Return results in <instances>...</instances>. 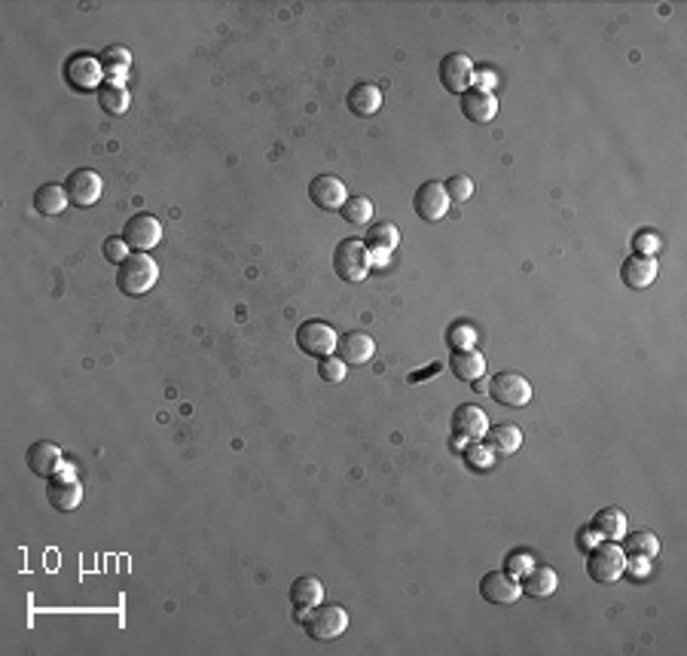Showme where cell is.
<instances>
[{
    "instance_id": "cell-1",
    "label": "cell",
    "mask_w": 687,
    "mask_h": 656,
    "mask_svg": "<svg viewBox=\"0 0 687 656\" xmlns=\"http://www.w3.org/2000/svg\"><path fill=\"white\" fill-rule=\"evenodd\" d=\"M156 282H159V262H156L150 253H128V260L119 266L117 272V287L119 293L126 296H144L147 291H153Z\"/></svg>"
},
{
    "instance_id": "cell-2",
    "label": "cell",
    "mask_w": 687,
    "mask_h": 656,
    "mask_svg": "<svg viewBox=\"0 0 687 656\" xmlns=\"http://www.w3.org/2000/svg\"><path fill=\"white\" fill-rule=\"evenodd\" d=\"M300 623L306 629V635L315 638V641H333V638L345 635V629H349V610L321 601V605L302 614Z\"/></svg>"
},
{
    "instance_id": "cell-3",
    "label": "cell",
    "mask_w": 687,
    "mask_h": 656,
    "mask_svg": "<svg viewBox=\"0 0 687 656\" xmlns=\"http://www.w3.org/2000/svg\"><path fill=\"white\" fill-rule=\"evenodd\" d=\"M587 574L596 583H614L626 574V553L617 540H602L587 549Z\"/></svg>"
},
{
    "instance_id": "cell-4",
    "label": "cell",
    "mask_w": 687,
    "mask_h": 656,
    "mask_svg": "<svg viewBox=\"0 0 687 656\" xmlns=\"http://www.w3.org/2000/svg\"><path fill=\"white\" fill-rule=\"evenodd\" d=\"M333 272L343 282L358 284L370 275V251L361 239H343L333 251Z\"/></svg>"
},
{
    "instance_id": "cell-5",
    "label": "cell",
    "mask_w": 687,
    "mask_h": 656,
    "mask_svg": "<svg viewBox=\"0 0 687 656\" xmlns=\"http://www.w3.org/2000/svg\"><path fill=\"white\" fill-rule=\"evenodd\" d=\"M489 397L495 404L501 406H510V409H519V406H528L532 404V382L526 379L523 373H495L492 382H489Z\"/></svg>"
},
{
    "instance_id": "cell-6",
    "label": "cell",
    "mask_w": 687,
    "mask_h": 656,
    "mask_svg": "<svg viewBox=\"0 0 687 656\" xmlns=\"http://www.w3.org/2000/svg\"><path fill=\"white\" fill-rule=\"evenodd\" d=\"M339 333L327 321H306L297 327V348L309 357H330L336 352Z\"/></svg>"
},
{
    "instance_id": "cell-7",
    "label": "cell",
    "mask_w": 687,
    "mask_h": 656,
    "mask_svg": "<svg viewBox=\"0 0 687 656\" xmlns=\"http://www.w3.org/2000/svg\"><path fill=\"white\" fill-rule=\"evenodd\" d=\"M46 497H49V504L56 507V510H62V513L77 510V507L83 504V483H80V477H77L71 467H62L56 477H49Z\"/></svg>"
},
{
    "instance_id": "cell-8",
    "label": "cell",
    "mask_w": 687,
    "mask_h": 656,
    "mask_svg": "<svg viewBox=\"0 0 687 656\" xmlns=\"http://www.w3.org/2000/svg\"><path fill=\"white\" fill-rule=\"evenodd\" d=\"M474 61L467 52H449L446 58L440 61V83L446 86V92L452 95H465L474 89Z\"/></svg>"
},
{
    "instance_id": "cell-9",
    "label": "cell",
    "mask_w": 687,
    "mask_h": 656,
    "mask_svg": "<svg viewBox=\"0 0 687 656\" xmlns=\"http://www.w3.org/2000/svg\"><path fill=\"white\" fill-rule=\"evenodd\" d=\"M65 80L74 86V89H101L104 86V67L98 56H89V52H77L65 61Z\"/></svg>"
},
{
    "instance_id": "cell-10",
    "label": "cell",
    "mask_w": 687,
    "mask_h": 656,
    "mask_svg": "<svg viewBox=\"0 0 687 656\" xmlns=\"http://www.w3.org/2000/svg\"><path fill=\"white\" fill-rule=\"evenodd\" d=\"M123 239L132 251L138 253H150L156 244L162 241V223L156 220L153 214H135L128 217L126 226H123Z\"/></svg>"
},
{
    "instance_id": "cell-11",
    "label": "cell",
    "mask_w": 687,
    "mask_h": 656,
    "mask_svg": "<svg viewBox=\"0 0 687 656\" xmlns=\"http://www.w3.org/2000/svg\"><path fill=\"white\" fill-rule=\"evenodd\" d=\"M101 190H104L101 174L92 169H77L67 174V180H65L67 199H71V205H77V208H92L101 199Z\"/></svg>"
},
{
    "instance_id": "cell-12",
    "label": "cell",
    "mask_w": 687,
    "mask_h": 656,
    "mask_svg": "<svg viewBox=\"0 0 687 656\" xmlns=\"http://www.w3.org/2000/svg\"><path fill=\"white\" fill-rule=\"evenodd\" d=\"M413 208L415 214L422 217V220L428 223H437L446 217L449 211V196H446V187H443L440 180H425L419 190H415L413 196Z\"/></svg>"
},
{
    "instance_id": "cell-13",
    "label": "cell",
    "mask_w": 687,
    "mask_h": 656,
    "mask_svg": "<svg viewBox=\"0 0 687 656\" xmlns=\"http://www.w3.org/2000/svg\"><path fill=\"white\" fill-rule=\"evenodd\" d=\"M480 596L489 605H517L519 596H523V583L508 571H489L480 580Z\"/></svg>"
},
{
    "instance_id": "cell-14",
    "label": "cell",
    "mask_w": 687,
    "mask_h": 656,
    "mask_svg": "<svg viewBox=\"0 0 687 656\" xmlns=\"http://www.w3.org/2000/svg\"><path fill=\"white\" fill-rule=\"evenodd\" d=\"M25 461H28V470L34 477H43V479H49V477H56L58 470L65 467V455H62V449H58L56 443L52 440H37V443H31L28 446V455H25Z\"/></svg>"
},
{
    "instance_id": "cell-15",
    "label": "cell",
    "mask_w": 687,
    "mask_h": 656,
    "mask_svg": "<svg viewBox=\"0 0 687 656\" xmlns=\"http://www.w3.org/2000/svg\"><path fill=\"white\" fill-rule=\"evenodd\" d=\"M660 262L657 257H645V253H632V257L623 260L620 266V282L630 287V291H645L657 282Z\"/></svg>"
},
{
    "instance_id": "cell-16",
    "label": "cell",
    "mask_w": 687,
    "mask_h": 656,
    "mask_svg": "<svg viewBox=\"0 0 687 656\" xmlns=\"http://www.w3.org/2000/svg\"><path fill=\"white\" fill-rule=\"evenodd\" d=\"M486 431H489V418L480 406L474 404H462L452 413V434L458 436V440H483Z\"/></svg>"
},
{
    "instance_id": "cell-17",
    "label": "cell",
    "mask_w": 687,
    "mask_h": 656,
    "mask_svg": "<svg viewBox=\"0 0 687 656\" xmlns=\"http://www.w3.org/2000/svg\"><path fill=\"white\" fill-rule=\"evenodd\" d=\"M309 199L324 211H339L345 205V199H349V192H345V183L333 178V174H318L309 183Z\"/></svg>"
},
{
    "instance_id": "cell-18",
    "label": "cell",
    "mask_w": 687,
    "mask_h": 656,
    "mask_svg": "<svg viewBox=\"0 0 687 656\" xmlns=\"http://www.w3.org/2000/svg\"><path fill=\"white\" fill-rule=\"evenodd\" d=\"M336 352L349 366H361L376 357V343H373V336L364 333V330H349L345 336H339Z\"/></svg>"
},
{
    "instance_id": "cell-19",
    "label": "cell",
    "mask_w": 687,
    "mask_h": 656,
    "mask_svg": "<svg viewBox=\"0 0 687 656\" xmlns=\"http://www.w3.org/2000/svg\"><path fill=\"white\" fill-rule=\"evenodd\" d=\"M291 601H293V610H297V617L302 620V614L306 610H312L315 605H321L324 601V583L318 580V577L312 574H302L293 580L291 586Z\"/></svg>"
},
{
    "instance_id": "cell-20",
    "label": "cell",
    "mask_w": 687,
    "mask_h": 656,
    "mask_svg": "<svg viewBox=\"0 0 687 656\" xmlns=\"http://www.w3.org/2000/svg\"><path fill=\"white\" fill-rule=\"evenodd\" d=\"M345 104H349V110L354 113V117L370 119V117H376L382 108V89L373 83H354L349 95H345Z\"/></svg>"
},
{
    "instance_id": "cell-21",
    "label": "cell",
    "mask_w": 687,
    "mask_h": 656,
    "mask_svg": "<svg viewBox=\"0 0 687 656\" xmlns=\"http://www.w3.org/2000/svg\"><path fill=\"white\" fill-rule=\"evenodd\" d=\"M462 113L471 122H492L498 117V98H495V92H480V89H471L462 95Z\"/></svg>"
},
{
    "instance_id": "cell-22",
    "label": "cell",
    "mask_w": 687,
    "mask_h": 656,
    "mask_svg": "<svg viewBox=\"0 0 687 656\" xmlns=\"http://www.w3.org/2000/svg\"><path fill=\"white\" fill-rule=\"evenodd\" d=\"M364 244L373 257L385 260L388 253H395V248L400 244V230L395 223H370V232L364 235Z\"/></svg>"
},
{
    "instance_id": "cell-23",
    "label": "cell",
    "mask_w": 687,
    "mask_h": 656,
    "mask_svg": "<svg viewBox=\"0 0 687 656\" xmlns=\"http://www.w3.org/2000/svg\"><path fill=\"white\" fill-rule=\"evenodd\" d=\"M449 370L458 382H477L483 379L486 373V357L477 352V348H467V352H452L449 357Z\"/></svg>"
},
{
    "instance_id": "cell-24",
    "label": "cell",
    "mask_w": 687,
    "mask_h": 656,
    "mask_svg": "<svg viewBox=\"0 0 687 656\" xmlns=\"http://www.w3.org/2000/svg\"><path fill=\"white\" fill-rule=\"evenodd\" d=\"M67 205H71V199H67L65 187H58V183H40L37 192H34V208L43 217H58Z\"/></svg>"
},
{
    "instance_id": "cell-25",
    "label": "cell",
    "mask_w": 687,
    "mask_h": 656,
    "mask_svg": "<svg viewBox=\"0 0 687 656\" xmlns=\"http://www.w3.org/2000/svg\"><path fill=\"white\" fill-rule=\"evenodd\" d=\"M593 531L605 540H620L630 531V522H626V513L620 507H605L593 516Z\"/></svg>"
},
{
    "instance_id": "cell-26",
    "label": "cell",
    "mask_w": 687,
    "mask_h": 656,
    "mask_svg": "<svg viewBox=\"0 0 687 656\" xmlns=\"http://www.w3.org/2000/svg\"><path fill=\"white\" fill-rule=\"evenodd\" d=\"M556 586H559V574H556L550 565H535L532 571L523 577V592H528L532 599H550Z\"/></svg>"
},
{
    "instance_id": "cell-27",
    "label": "cell",
    "mask_w": 687,
    "mask_h": 656,
    "mask_svg": "<svg viewBox=\"0 0 687 656\" xmlns=\"http://www.w3.org/2000/svg\"><path fill=\"white\" fill-rule=\"evenodd\" d=\"M486 440H489V449H495L498 455H513L523 446V431H519V425H510V422L489 425Z\"/></svg>"
},
{
    "instance_id": "cell-28",
    "label": "cell",
    "mask_w": 687,
    "mask_h": 656,
    "mask_svg": "<svg viewBox=\"0 0 687 656\" xmlns=\"http://www.w3.org/2000/svg\"><path fill=\"white\" fill-rule=\"evenodd\" d=\"M98 104L101 110H108L110 117H123V113L128 110V104H132V95H128V89L123 83H104L98 89Z\"/></svg>"
},
{
    "instance_id": "cell-29",
    "label": "cell",
    "mask_w": 687,
    "mask_h": 656,
    "mask_svg": "<svg viewBox=\"0 0 687 656\" xmlns=\"http://www.w3.org/2000/svg\"><path fill=\"white\" fill-rule=\"evenodd\" d=\"M98 58H101L104 74L113 77L117 83H119V77L128 74V67H132V52H128L126 46H108Z\"/></svg>"
},
{
    "instance_id": "cell-30",
    "label": "cell",
    "mask_w": 687,
    "mask_h": 656,
    "mask_svg": "<svg viewBox=\"0 0 687 656\" xmlns=\"http://www.w3.org/2000/svg\"><path fill=\"white\" fill-rule=\"evenodd\" d=\"M626 544H623V553L626 556H641V559H654L660 553V538L651 535V531H636V535H630L626 531Z\"/></svg>"
},
{
    "instance_id": "cell-31",
    "label": "cell",
    "mask_w": 687,
    "mask_h": 656,
    "mask_svg": "<svg viewBox=\"0 0 687 656\" xmlns=\"http://www.w3.org/2000/svg\"><path fill=\"white\" fill-rule=\"evenodd\" d=\"M373 202L367 196H349L345 199V205L339 208V214L345 217V223H352V226H370V220H373Z\"/></svg>"
},
{
    "instance_id": "cell-32",
    "label": "cell",
    "mask_w": 687,
    "mask_h": 656,
    "mask_svg": "<svg viewBox=\"0 0 687 656\" xmlns=\"http://www.w3.org/2000/svg\"><path fill=\"white\" fill-rule=\"evenodd\" d=\"M446 345L452 352H467V348H477V327L471 321H456L446 330Z\"/></svg>"
},
{
    "instance_id": "cell-33",
    "label": "cell",
    "mask_w": 687,
    "mask_h": 656,
    "mask_svg": "<svg viewBox=\"0 0 687 656\" xmlns=\"http://www.w3.org/2000/svg\"><path fill=\"white\" fill-rule=\"evenodd\" d=\"M535 565L538 562L528 549H513V553H508V559H504V571H508L510 577H517V580H523Z\"/></svg>"
},
{
    "instance_id": "cell-34",
    "label": "cell",
    "mask_w": 687,
    "mask_h": 656,
    "mask_svg": "<svg viewBox=\"0 0 687 656\" xmlns=\"http://www.w3.org/2000/svg\"><path fill=\"white\" fill-rule=\"evenodd\" d=\"M345 373H349V364H345L343 357L330 354V357H321V361H318V375H321V379H324L327 384L345 382Z\"/></svg>"
},
{
    "instance_id": "cell-35",
    "label": "cell",
    "mask_w": 687,
    "mask_h": 656,
    "mask_svg": "<svg viewBox=\"0 0 687 656\" xmlns=\"http://www.w3.org/2000/svg\"><path fill=\"white\" fill-rule=\"evenodd\" d=\"M443 187H446L449 202H467V199L474 196V180L467 178V174H452Z\"/></svg>"
},
{
    "instance_id": "cell-36",
    "label": "cell",
    "mask_w": 687,
    "mask_h": 656,
    "mask_svg": "<svg viewBox=\"0 0 687 656\" xmlns=\"http://www.w3.org/2000/svg\"><path fill=\"white\" fill-rule=\"evenodd\" d=\"M104 257H108L110 262H117V266H123V262L128 260V244L123 235H110V239L104 241Z\"/></svg>"
},
{
    "instance_id": "cell-37",
    "label": "cell",
    "mask_w": 687,
    "mask_h": 656,
    "mask_svg": "<svg viewBox=\"0 0 687 656\" xmlns=\"http://www.w3.org/2000/svg\"><path fill=\"white\" fill-rule=\"evenodd\" d=\"M632 248H636V253H645V257H657L660 235L654 230H641L636 239H632Z\"/></svg>"
},
{
    "instance_id": "cell-38",
    "label": "cell",
    "mask_w": 687,
    "mask_h": 656,
    "mask_svg": "<svg viewBox=\"0 0 687 656\" xmlns=\"http://www.w3.org/2000/svg\"><path fill=\"white\" fill-rule=\"evenodd\" d=\"M467 461H471V465H474L477 470L489 467V465H492V449H489V446H480V443H477V446H471V449H467Z\"/></svg>"
},
{
    "instance_id": "cell-39",
    "label": "cell",
    "mask_w": 687,
    "mask_h": 656,
    "mask_svg": "<svg viewBox=\"0 0 687 656\" xmlns=\"http://www.w3.org/2000/svg\"><path fill=\"white\" fill-rule=\"evenodd\" d=\"M651 559H641V556H626V571H632V577H648L651 574Z\"/></svg>"
},
{
    "instance_id": "cell-40",
    "label": "cell",
    "mask_w": 687,
    "mask_h": 656,
    "mask_svg": "<svg viewBox=\"0 0 687 656\" xmlns=\"http://www.w3.org/2000/svg\"><path fill=\"white\" fill-rule=\"evenodd\" d=\"M495 74L492 71H477L474 74V89H480V92H492L495 89Z\"/></svg>"
},
{
    "instance_id": "cell-41",
    "label": "cell",
    "mask_w": 687,
    "mask_h": 656,
    "mask_svg": "<svg viewBox=\"0 0 687 656\" xmlns=\"http://www.w3.org/2000/svg\"><path fill=\"white\" fill-rule=\"evenodd\" d=\"M596 538H599V535H596L593 528H584V531H580V538H578V540H580V544H584V547H587V544L593 547V544H596Z\"/></svg>"
}]
</instances>
